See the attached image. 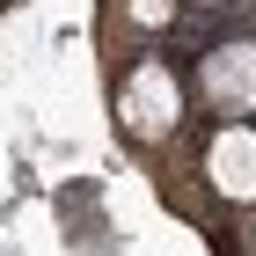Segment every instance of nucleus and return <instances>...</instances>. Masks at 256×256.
I'll list each match as a JSON object with an SVG mask.
<instances>
[{
    "instance_id": "obj_1",
    "label": "nucleus",
    "mask_w": 256,
    "mask_h": 256,
    "mask_svg": "<svg viewBox=\"0 0 256 256\" xmlns=\"http://www.w3.org/2000/svg\"><path fill=\"white\" fill-rule=\"evenodd\" d=\"M110 118H118L124 146L154 154V146H168V139L183 132V118H190V88L176 80V66L161 59V52H146V59H132V66L118 74Z\"/></svg>"
},
{
    "instance_id": "obj_4",
    "label": "nucleus",
    "mask_w": 256,
    "mask_h": 256,
    "mask_svg": "<svg viewBox=\"0 0 256 256\" xmlns=\"http://www.w3.org/2000/svg\"><path fill=\"white\" fill-rule=\"evenodd\" d=\"M118 8H124L132 30H168L176 22V0H118Z\"/></svg>"
},
{
    "instance_id": "obj_3",
    "label": "nucleus",
    "mask_w": 256,
    "mask_h": 256,
    "mask_svg": "<svg viewBox=\"0 0 256 256\" xmlns=\"http://www.w3.org/2000/svg\"><path fill=\"white\" fill-rule=\"evenodd\" d=\"M198 176L220 205L256 212V124H212L198 139Z\"/></svg>"
},
{
    "instance_id": "obj_2",
    "label": "nucleus",
    "mask_w": 256,
    "mask_h": 256,
    "mask_svg": "<svg viewBox=\"0 0 256 256\" xmlns=\"http://www.w3.org/2000/svg\"><path fill=\"white\" fill-rule=\"evenodd\" d=\"M190 96L212 110V124H249L256 118V37H220L198 52Z\"/></svg>"
}]
</instances>
